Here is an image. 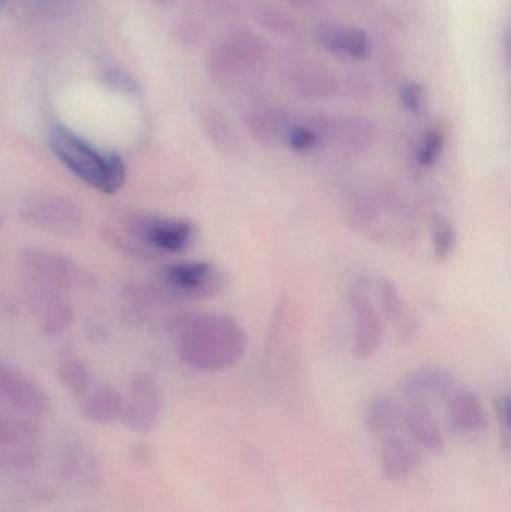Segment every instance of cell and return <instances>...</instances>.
<instances>
[{
  "instance_id": "f1b7e54d",
  "label": "cell",
  "mask_w": 511,
  "mask_h": 512,
  "mask_svg": "<svg viewBox=\"0 0 511 512\" xmlns=\"http://www.w3.org/2000/svg\"><path fill=\"white\" fill-rule=\"evenodd\" d=\"M285 146L293 150L294 153H312L320 150L321 138L318 132L309 125L306 120L303 122H294L288 129L287 137H285Z\"/></svg>"
},
{
  "instance_id": "d590c367",
  "label": "cell",
  "mask_w": 511,
  "mask_h": 512,
  "mask_svg": "<svg viewBox=\"0 0 511 512\" xmlns=\"http://www.w3.org/2000/svg\"><path fill=\"white\" fill-rule=\"evenodd\" d=\"M282 2L299 11H312L317 6L318 0H282Z\"/></svg>"
},
{
  "instance_id": "ffe728a7",
  "label": "cell",
  "mask_w": 511,
  "mask_h": 512,
  "mask_svg": "<svg viewBox=\"0 0 511 512\" xmlns=\"http://www.w3.org/2000/svg\"><path fill=\"white\" fill-rule=\"evenodd\" d=\"M420 453L416 445L398 435L383 439L380 448V471L389 481H401L410 477L420 465Z\"/></svg>"
},
{
  "instance_id": "603a6c76",
  "label": "cell",
  "mask_w": 511,
  "mask_h": 512,
  "mask_svg": "<svg viewBox=\"0 0 511 512\" xmlns=\"http://www.w3.org/2000/svg\"><path fill=\"white\" fill-rule=\"evenodd\" d=\"M200 123L210 143L222 153L239 150L240 138L233 123L215 105H204L200 110Z\"/></svg>"
},
{
  "instance_id": "484cf974",
  "label": "cell",
  "mask_w": 511,
  "mask_h": 512,
  "mask_svg": "<svg viewBox=\"0 0 511 512\" xmlns=\"http://www.w3.org/2000/svg\"><path fill=\"white\" fill-rule=\"evenodd\" d=\"M38 433L32 418L11 417L0 412V448L32 444Z\"/></svg>"
},
{
  "instance_id": "836d02e7",
  "label": "cell",
  "mask_w": 511,
  "mask_h": 512,
  "mask_svg": "<svg viewBox=\"0 0 511 512\" xmlns=\"http://www.w3.org/2000/svg\"><path fill=\"white\" fill-rule=\"evenodd\" d=\"M29 9L38 17L53 18L71 8L74 0H27Z\"/></svg>"
},
{
  "instance_id": "8d00e7d4",
  "label": "cell",
  "mask_w": 511,
  "mask_h": 512,
  "mask_svg": "<svg viewBox=\"0 0 511 512\" xmlns=\"http://www.w3.org/2000/svg\"><path fill=\"white\" fill-rule=\"evenodd\" d=\"M6 0H0V8H3V5H5Z\"/></svg>"
},
{
  "instance_id": "83f0119b",
  "label": "cell",
  "mask_w": 511,
  "mask_h": 512,
  "mask_svg": "<svg viewBox=\"0 0 511 512\" xmlns=\"http://www.w3.org/2000/svg\"><path fill=\"white\" fill-rule=\"evenodd\" d=\"M432 249L440 259L449 258L458 245V231L450 219L437 215L432 222Z\"/></svg>"
},
{
  "instance_id": "4dcf8cb0",
  "label": "cell",
  "mask_w": 511,
  "mask_h": 512,
  "mask_svg": "<svg viewBox=\"0 0 511 512\" xmlns=\"http://www.w3.org/2000/svg\"><path fill=\"white\" fill-rule=\"evenodd\" d=\"M398 99L401 107L413 116H420L426 108V89L422 83L407 80L399 86Z\"/></svg>"
},
{
  "instance_id": "3957f363",
  "label": "cell",
  "mask_w": 511,
  "mask_h": 512,
  "mask_svg": "<svg viewBox=\"0 0 511 512\" xmlns=\"http://www.w3.org/2000/svg\"><path fill=\"white\" fill-rule=\"evenodd\" d=\"M272 45L251 27H233L210 45L206 69L210 80L222 89H233L246 77L269 68Z\"/></svg>"
},
{
  "instance_id": "277c9868",
  "label": "cell",
  "mask_w": 511,
  "mask_h": 512,
  "mask_svg": "<svg viewBox=\"0 0 511 512\" xmlns=\"http://www.w3.org/2000/svg\"><path fill=\"white\" fill-rule=\"evenodd\" d=\"M306 122L318 132L321 146L330 147L341 161H351L368 152L377 138V126L359 114L318 113Z\"/></svg>"
},
{
  "instance_id": "7c38bea8",
  "label": "cell",
  "mask_w": 511,
  "mask_h": 512,
  "mask_svg": "<svg viewBox=\"0 0 511 512\" xmlns=\"http://www.w3.org/2000/svg\"><path fill=\"white\" fill-rule=\"evenodd\" d=\"M0 399L24 417L38 418L47 414L50 399L32 379L0 360Z\"/></svg>"
},
{
  "instance_id": "7402d4cb",
  "label": "cell",
  "mask_w": 511,
  "mask_h": 512,
  "mask_svg": "<svg viewBox=\"0 0 511 512\" xmlns=\"http://www.w3.org/2000/svg\"><path fill=\"white\" fill-rule=\"evenodd\" d=\"M83 414L90 423L113 426L117 421H122V393L110 384L93 387L83 399Z\"/></svg>"
},
{
  "instance_id": "30bf717a",
  "label": "cell",
  "mask_w": 511,
  "mask_h": 512,
  "mask_svg": "<svg viewBox=\"0 0 511 512\" xmlns=\"http://www.w3.org/2000/svg\"><path fill=\"white\" fill-rule=\"evenodd\" d=\"M162 412V391L149 373H137L123 396L122 421L137 433L152 432Z\"/></svg>"
},
{
  "instance_id": "d6986e66",
  "label": "cell",
  "mask_w": 511,
  "mask_h": 512,
  "mask_svg": "<svg viewBox=\"0 0 511 512\" xmlns=\"http://www.w3.org/2000/svg\"><path fill=\"white\" fill-rule=\"evenodd\" d=\"M402 427L407 430L408 436L417 447L423 448L429 453H441L446 439L440 424L435 420L432 408L422 405L404 406L402 415Z\"/></svg>"
},
{
  "instance_id": "e0dca14e",
  "label": "cell",
  "mask_w": 511,
  "mask_h": 512,
  "mask_svg": "<svg viewBox=\"0 0 511 512\" xmlns=\"http://www.w3.org/2000/svg\"><path fill=\"white\" fill-rule=\"evenodd\" d=\"M446 417L459 435H479L488 427L485 405L470 388L458 387L447 397Z\"/></svg>"
},
{
  "instance_id": "8992f818",
  "label": "cell",
  "mask_w": 511,
  "mask_h": 512,
  "mask_svg": "<svg viewBox=\"0 0 511 512\" xmlns=\"http://www.w3.org/2000/svg\"><path fill=\"white\" fill-rule=\"evenodd\" d=\"M20 259L27 279L57 291L89 289L95 285L92 273L71 256L48 249L29 248L23 251Z\"/></svg>"
},
{
  "instance_id": "2e32d148",
  "label": "cell",
  "mask_w": 511,
  "mask_h": 512,
  "mask_svg": "<svg viewBox=\"0 0 511 512\" xmlns=\"http://www.w3.org/2000/svg\"><path fill=\"white\" fill-rule=\"evenodd\" d=\"M375 294L384 319L392 325L396 336L404 342H410L417 336L419 322L401 289L389 277H380L375 286Z\"/></svg>"
},
{
  "instance_id": "5b68a950",
  "label": "cell",
  "mask_w": 511,
  "mask_h": 512,
  "mask_svg": "<svg viewBox=\"0 0 511 512\" xmlns=\"http://www.w3.org/2000/svg\"><path fill=\"white\" fill-rule=\"evenodd\" d=\"M126 234L153 254H182L188 251L198 230L185 219L167 218L152 213H129L123 219Z\"/></svg>"
},
{
  "instance_id": "9a60e30c",
  "label": "cell",
  "mask_w": 511,
  "mask_h": 512,
  "mask_svg": "<svg viewBox=\"0 0 511 512\" xmlns=\"http://www.w3.org/2000/svg\"><path fill=\"white\" fill-rule=\"evenodd\" d=\"M314 36L323 50L341 59L368 60L374 51V39L360 27L321 23Z\"/></svg>"
},
{
  "instance_id": "1f68e13d",
  "label": "cell",
  "mask_w": 511,
  "mask_h": 512,
  "mask_svg": "<svg viewBox=\"0 0 511 512\" xmlns=\"http://www.w3.org/2000/svg\"><path fill=\"white\" fill-rule=\"evenodd\" d=\"M344 90L351 101L357 102V104H365V102L371 101L372 96H374L375 87L368 74L356 69L344 78Z\"/></svg>"
},
{
  "instance_id": "4fadbf2b",
  "label": "cell",
  "mask_w": 511,
  "mask_h": 512,
  "mask_svg": "<svg viewBox=\"0 0 511 512\" xmlns=\"http://www.w3.org/2000/svg\"><path fill=\"white\" fill-rule=\"evenodd\" d=\"M287 84L294 95L306 101L332 98L341 89V81L329 65L320 60H299L287 72Z\"/></svg>"
},
{
  "instance_id": "f546056e",
  "label": "cell",
  "mask_w": 511,
  "mask_h": 512,
  "mask_svg": "<svg viewBox=\"0 0 511 512\" xmlns=\"http://www.w3.org/2000/svg\"><path fill=\"white\" fill-rule=\"evenodd\" d=\"M36 454L32 444L0 448V471H26L35 465Z\"/></svg>"
},
{
  "instance_id": "44dd1931",
  "label": "cell",
  "mask_w": 511,
  "mask_h": 512,
  "mask_svg": "<svg viewBox=\"0 0 511 512\" xmlns=\"http://www.w3.org/2000/svg\"><path fill=\"white\" fill-rule=\"evenodd\" d=\"M404 406L386 394H378L368 400L363 409V424L371 435L377 438H387L396 435L402 427Z\"/></svg>"
},
{
  "instance_id": "8fae6325",
  "label": "cell",
  "mask_w": 511,
  "mask_h": 512,
  "mask_svg": "<svg viewBox=\"0 0 511 512\" xmlns=\"http://www.w3.org/2000/svg\"><path fill=\"white\" fill-rule=\"evenodd\" d=\"M459 387L458 379L449 369L437 364H426L411 370L401 382V393L408 405L432 408L435 403L446 402Z\"/></svg>"
},
{
  "instance_id": "7a4b0ae2",
  "label": "cell",
  "mask_w": 511,
  "mask_h": 512,
  "mask_svg": "<svg viewBox=\"0 0 511 512\" xmlns=\"http://www.w3.org/2000/svg\"><path fill=\"white\" fill-rule=\"evenodd\" d=\"M48 144L60 164L89 188L113 195L125 185L128 170L119 153L98 149L62 125L51 128Z\"/></svg>"
},
{
  "instance_id": "ac0fdd59",
  "label": "cell",
  "mask_w": 511,
  "mask_h": 512,
  "mask_svg": "<svg viewBox=\"0 0 511 512\" xmlns=\"http://www.w3.org/2000/svg\"><path fill=\"white\" fill-rule=\"evenodd\" d=\"M293 117L281 107H260L246 116L245 125L252 140L266 147L285 144Z\"/></svg>"
},
{
  "instance_id": "4316f807",
  "label": "cell",
  "mask_w": 511,
  "mask_h": 512,
  "mask_svg": "<svg viewBox=\"0 0 511 512\" xmlns=\"http://www.w3.org/2000/svg\"><path fill=\"white\" fill-rule=\"evenodd\" d=\"M444 147H446V134L443 129H429L417 144L416 153H414L417 165L420 168L434 167L440 161Z\"/></svg>"
},
{
  "instance_id": "74e56055",
  "label": "cell",
  "mask_w": 511,
  "mask_h": 512,
  "mask_svg": "<svg viewBox=\"0 0 511 512\" xmlns=\"http://www.w3.org/2000/svg\"><path fill=\"white\" fill-rule=\"evenodd\" d=\"M161 2L167 3V2H173V0H161Z\"/></svg>"
},
{
  "instance_id": "9c48e42d",
  "label": "cell",
  "mask_w": 511,
  "mask_h": 512,
  "mask_svg": "<svg viewBox=\"0 0 511 512\" xmlns=\"http://www.w3.org/2000/svg\"><path fill=\"white\" fill-rule=\"evenodd\" d=\"M354 318L353 357L366 361L377 354L384 339V322L374 298L363 283L357 282L348 292Z\"/></svg>"
},
{
  "instance_id": "e575fe53",
  "label": "cell",
  "mask_w": 511,
  "mask_h": 512,
  "mask_svg": "<svg viewBox=\"0 0 511 512\" xmlns=\"http://www.w3.org/2000/svg\"><path fill=\"white\" fill-rule=\"evenodd\" d=\"M495 411H497L498 421L504 427L506 432L510 430V396L509 394H501L495 402Z\"/></svg>"
},
{
  "instance_id": "52a82bcc",
  "label": "cell",
  "mask_w": 511,
  "mask_h": 512,
  "mask_svg": "<svg viewBox=\"0 0 511 512\" xmlns=\"http://www.w3.org/2000/svg\"><path fill=\"white\" fill-rule=\"evenodd\" d=\"M20 218L27 227L54 236H72L84 224L83 209L60 194H35L20 207Z\"/></svg>"
},
{
  "instance_id": "f35d334b",
  "label": "cell",
  "mask_w": 511,
  "mask_h": 512,
  "mask_svg": "<svg viewBox=\"0 0 511 512\" xmlns=\"http://www.w3.org/2000/svg\"><path fill=\"white\" fill-rule=\"evenodd\" d=\"M0 412H2V408H0Z\"/></svg>"
},
{
  "instance_id": "ba28073f",
  "label": "cell",
  "mask_w": 511,
  "mask_h": 512,
  "mask_svg": "<svg viewBox=\"0 0 511 512\" xmlns=\"http://www.w3.org/2000/svg\"><path fill=\"white\" fill-rule=\"evenodd\" d=\"M158 283L173 303L198 301L221 291L222 276L218 268L207 261L173 262L161 267Z\"/></svg>"
},
{
  "instance_id": "d4e9b609",
  "label": "cell",
  "mask_w": 511,
  "mask_h": 512,
  "mask_svg": "<svg viewBox=\"0 0 511 512\" xmlns=\"http://www.w3.org/2000/svg\"><path fill=\"white\" fill-rule=\"evenodd\" d=\"M57 375H59V381L62 382L63 387L72 396L78 397L81 400L95 387L93 385L92 370L80 358L69 357L60 361Z\"/></svg>"
},
{
  "instance_id": "cb8c5ba5",
  "label": "cell",
  "mask_w": 511,
  "mask_h": 512,
  "mask_svg": "<svg viewBox=\"0 0 511 512\" xmlns=\"http://www.w3.org/2000/svg\"><path fill=\"white\" fill-rule=\"evenodd\" d=\"M252 18L261 29L281 38L296 39L302 33L299 21L290 12L272 3H261L255 6Z\"/></svg>"
},
{
  "instance_id": "5bb4252c",
  "label": "cell",
  "mask_w": 511,
  "mask_h": 512,
  "mask_svg": "<svg viewBox=\"0 0 511 512\" xmlns=\"http://www.w3.org/2000/svg\"><path fill=\"white\" fill-rule=\"evenodd\" d=\"M27 300H29L30 310L45 336H59L74 324V309L63 298L62 291L32 282Z\"/></svg>"
},
{
  "instance_id": "d6a6232c",
  "label": "cell",
  "mask_w": 511,
  "mask_h": 512,
  "mask_svg": "<svg viewBox=\"0 0 511 512\" xmlns=\"http://www.w3.org/2000/svg\"><path fill=\"white\" fill-rule=\"evenodd\" d=\"M378 48V66L384 69L389 75H396L399 72V66H401L402 56L401 50L393 39L384 38L381 39L380 45L374 44Z\"/></svg>"
},
{
  "instance_id": "6da1fadb",
  "label": "cell",
  "mask_w": 511,
  "mask_h": 512,
  "mask_svg": "<svg viewBox=\"0 0 511 512\" xmlns=\"http://www.w3.org/2000/svg\"><path fill=\"white\" fill-rule=\"evenodd\" d=\"M180 360L201 372H222L245 357L248 334L239 321L218 312L185 316L176 324Z\"/></svg>"
}]
</instances>
